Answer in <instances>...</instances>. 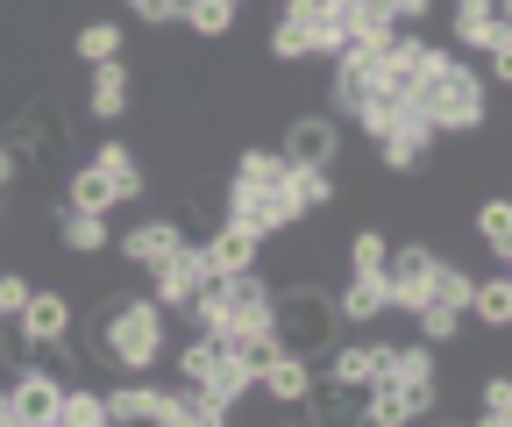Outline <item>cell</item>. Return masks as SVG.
I'll list each match as a JSON object with an SVG mask.
<instances>
[{"label": "cell", "instance_id": "6da1fadb", "mask_svg": "<svg viewBox=\"0 0 512 427\" xmlns=\"http://www.w3.org/2000/svg\"><path fill=\"white\" fill-rule=\"evenodd\" d=\"M413 114L427 121L434 136H477L484 114H491V93H484V79L463 65L456 50H441L427 65V79L413 86Z\"/></svg>", "mask_w": 512, "mask_h": 427}, {"label": "cell", "instance_id": "7a4b0ae2", "mask_svg": "<svg viewBox=\"0 0 512 427\" xmlns=\"http://www.w3.org/2000/svg\"><path fill=\"white\" fill-rule=\"evenodd\" d=\"M164 307L143 292V299H114L107 307V328H100V356L114 363V371H128V378H150L157 363H164Z\"/></svg>", "mask_w": 512, "mask_h": 427}, {"label": "cell", "instance_id": "3957f363", "mask_svg": "<svg viewBox=\"0 0 512 427\" xmlns=\"http://www.w3.org/2000/svg\"><path fill=\"white\" fill-rule=\"evenodd\" d=\"M178 378L192 385V392H200V399H214V406H242L249 392H256V378L242 371V363L221 349V342H207V335H192L185 349H178Z\"/></svg>", "mask_w": 512, "mask_h": 427}, {"label": "cell", "instance_id": "277c9868", "mask_svg": "<svg viewBox=\"0 0 512 427\" xmlns=\"http://www.w3.org/2000/svg\"><path fill=\"white\" fill-rule=\"evenodd\" d=\"M271 328H278L285 349H313V342L335 335V299L313 292V285H285L278 307H271Z\"/></svg>", "mask_w": 512, "mask_h": 427}, {"label": "cell", "instance_id": "5b68a950", "mask_svg": "<svg viewBox=\"0 0 512 427\" xmlns=\"http://www.w3.org/2000/svg\"><path fill=\"white\" fill-rule=\"evenodd\" d=\"M207 278H214V271H207V250H200V242H178V250L150 271V299H157L164 314H178V307H192V299H200Z\"/></svg>", "mask_w": 512, "mask_h": 427}, {"label": "cell", "instance_id": "8992f818", "mask_svg": "<svg viewBox=\"0 0 512 427\" xmlns=\"http://www.w3.org/2000/svg\"><path fill=\"white\" fill-rule=\"evenodd\" d=\"M434 250L427 242H399L392 257H384V299H392V314H413L420 299H427V278H434Z\"/></svg>", "mask_w": 512, "mask_h": 427}, {"label": "cell", "instance_id": "52a82bcc", "mask_svg": "<svg viewBox=\"0 0 512 427\" xmlns=\"http://www.w3.org/2000/svg\"><path fill=\"white\" fill-rule=\"evenodd\" d=\"M221 221H235V228H249L256 242H271V235H285L292 221H285V207H278V186H242V178H228V193H221Z\"/></svg>", "mask_w": 512, "mask_h": 427}, {"label": "cell", "instance_id": "ba28073f", "mask_svg": "<svg viewBox=\"0 0 512 427\" xmlns=\"http://www.w3.org/2000/svg\"><path fill=\"white\" fill-rule=\"evenodd\" d=\"M8 406H15V420H22V427H50V420H57V406H64V378H57V371H43V363H22V371L8 378Z\"/></svg>", "mask_w": 512, "mask_h": 427}, {"label": "cell", "instance_id": "9c48e42d", "mask_svg": "<svg viewBox=\"0 0 512 427\" xmlns=\"http://www.w3.org/2000/svg\"><path fill=\"white\" fill-rule=\"evenodd\" d=\"M278 207H285V221H292V228H299V221H313V214H328V207H335V171L285 164V178H278Z\"/></svg>", "mask_w": 512, "mask_h": 427}, {"label": "cell", "instance_id": "30bf717a", "mask_svg": "<svg viewBox=\"0 0 512 427\" xmlns=\"http://www.w3.org/2000/svg\"><path fill=\"white\" fill-rule=\"evenodd\" d=\"M15 335L29 342V349H57V342H72V299L64 292H29V307L15 314Z\"/></svg>", "mask_w": 512, "mask_h": 427}, {"label": "cell", "instance_id": "8fae6325", "mask_svg": "<svg viewBox=\"0 0 512 427\" xmlns=\"http://www.w3.org/2000/svg\"><path fill=\"white\" fill-rule=\"evenodd\" d=\"M320 50V0H285L271 22V57L278 65H299V57Z\"/></svg>", "mask_w": 512, "mask_h": 427}, {"label": "cell", "instance_id": "7c38bea8", "mask_svg": "<svg viewBox=\"0 0 512 427\" xmlns=\"http://www.w3.org/2000/svg\"><path fill=\"white\" fill-rule=\"evenodd\" d=\"M285 164H313V171H335V157H342V129L328 114H299L292 129H285Z\"/></svg>", "mask_w": 512, "mask_h": 427}, {"label": "cell", "instance_id": "4fadbf2b", "mask_svg": "<svg viewBox=\"0 0 512 427\" xmlns=\"http://www.w3.org/2000/svg\"><path fill=\"white\" fill-rule=\"evenodd\" d=\"M384 363H392V342H342L335 356H328V371H313L320 385H356V392H370L377 378H384Z\"/></svg>", "mask_w": 512, "mask_h": 427}, {"label": "cell", "instance_id": "5bb4252c", "mask_svg": "<svg viewBox=\"0 0 512 427\" xmlns=\"http://www.w3.org/2000/svg\"><path fill=\"white\" fill-rule=\"evenodd\" d=\"M256 392H264L271 406H306V392H313V356H306V349H278L264 371H256Z\"/></svg>", "mask_w": 512, "mask_h": 427}, {"label": "cell", "instance_id": "9a60e30c", "mask_svg": "<svg viewBox=\"0 0 512 427\" xmlns=\"http://www.w3.org/2000/svg\"><path fill=\"white\" fill-rule=\"evenodd\" d=\"M427 150H434V129H427V121H420L413 107H406V114H399L384 136H377V157H384V171H420V164H427Z\"/></svg>", "mask_w": 512, "mask_h": 427}, {"label": "cell", "instance_id": "2e32d148", "mask_svg": "<svg viewBox=\"0 0 512 427\" xmlns=\"http://www.w3.org/2000/svg\"><path fill=\"white\" fill-rule=\"evenodd\" d=\"M200 250H207V271H214V278H235V271H256V264H264V242H256L249 228H235V221H221Z\"/></svg>", "mask_w": 512, "mask_h": 427}, {"label": "cell", "instance_id": "e0dca14e", "mask_svg": "<svg viewBox=\"0 0 512 427\" xmlns=\"http://www.w3.org/2000/svg\"><path fill=\"white\" fill-rule=\"evenodd\" d=\"M178 242H185L178 221H171V214H150V221H136V228L121 235V257H128V264H143V271H157V264L178 250Z\"/></svg>", "mask_w": 512, "mask_h": 427}, {"label": "cell", "instance_id": "ac0fdd59", "mask_svg": "<svg viewBox=\"0 0 512 427\" xmlns=\"http://www.w3.org/2000/svg\"><path fill=\"white\" fill-rule=\"evenodd\" d=\"M306 427H363V392L313 378V392H306Z\"/></svg>", "mask_w": 512, "mask_h": 427}, {"label": "cell", "instance_id": "d6986e66", "mask_svg": "<svg viewBox=\"0 0 512 427\" xmlns=\"http://www.w3.org/2000/svg\"><path fill=\"white\" fill-rule=\"evenodd\" d=\"M392 314V299H384V271L377 278H349L342 292H335V321L342 328H370V321H384Z\"/></svg>", "mask_w": 512, "mask_h": 427}, {"label": "cell", "instance_id": "ffe728a7", "mask_svg": "<svg viewBox=\"0 0 512 427\" xmlns=\"http://www.w3.org/2000/svg\"><path fill=\"white\" fill-rule=\"evenodd\" d=\"M86 164H93V171H107L114 200H143V193H150V178H143V164H136V150H128V143H100Z\"/></svg>", "mask_w": 512, "mask_h": 427}, {"label": "cell", "instance_id": "44dd1931", "mask_svg": "<svg viewBox=\"0 0 512 427\" xmlns=\"http://www.w3.org/2000/svg\"><path fill=\"white\" fill-rule=\"evenodd\" d=\"M100 399H107L114 427H157V413H164V385H114Z\"/></svg>", "mask_w": 512, "mask_h": 427}, {"label": "cell", "instance_id": "7402d4cb", "mask_svg": "<svg viewBox=\"0 0 512 427\" xmlns=\"http://www.w3.org/2000/svg\"><path fill=\"white\" fill-rule=\"evenodd\" d=\"M86 114L93 121H121L128 114V65L114 57V65H93V79H86Z\"/></svg>", "mask_w": 512, "mask_h": 427}, {"label": "cell", "instance_id": "603a6c76", "mask_svg": "<svg viewBox=\"0 0 512 427\" xmlns=\"http://www.w3.org/2000/svg\"><path fill=\"white\" fill-rule=\"evenodd\" d=\"M157 427H228V406H214V399H200L192 385H178V392H164Z\"/></svg>", "mask_w": 512, "mask_h": 427}, {"label": "cell", "instance_id": "cb8c5ba5", "mask_svg": "<svg viewBox=\"0 0 512 427\" xmlns=\"http://www.w3.org/2000/svg\"><path fill=\"white\" fill-rule=\"evenodd\" d=\"M470 321H484V328H512V278L505 271H491V278H477L470 285V307H463Z\"/></svg>", "mask_w": 512, "mask_h": 427}, {"label": "cell", "instance_id": "d4e9b609", "mask_svg": "<svg viewBox=\"0 0 512 427\" xmlns=\"http://www.w3.org/2000/svg\"><path fill=\"white\" fill-rule=\"evenodd\" d=\"M57 242H64L72 257H100L114 235H107V214H72V207H64V214H57Z\"/></svg>", "mask_w": 512, "mask_h": 427}, {"label": "cell", "instance_id": "484cf974", "mask_svg": "<svg viewBox=\"0 0 512 427\" xmlns=\"http://www.w3.org/2000/svg\"><path fill=\"white\" fill-rule=\"evenodd\" d=\"M221 349H228V356L242 363V371L256 378V371H264V363H271L285 342H278V328H228V335H221Z\"/></svg>", "mask_w": 512, "mask_h": 427}, {"label": "cell", "instance_id": "4316f807", "mask_svg": "<svg viewBox=\"0 0 512 427\" xmlns=\"http://www.w3.org/2000/svg\"><path fill=\"white\" fill-rule=\"evenodd\" d=\"M64 207H72V214H107V207H121V200H114V186H107V171L79 164L72 186H64Z\"/></svg>", "mask_w": 512, "mask_h": 427}, {"label": "cell", "instance_id": "83f0119b", "mask_svg": "<svg viewBox=\"0 0 512 427\" xmlns=\"http://www.w3.org/2000/svg\"><path fill=\"white\" fill-rule=\"evenodd\" d=\"M470 285H477V271H463V264H434L420 307H448V314H463V307H470Z\"/></svg>", "mask_w": 512, "mask_h": 427}, {"label": "cell", "instance_id": "f1b7e54d", "mask_svg": "<svg viewBox=\"0 0 512 427\" xmlns=\"http://www.w3.org/2000/svg\"><path fill=\"white\" fill-rule=\"evenodd\" d=\"M200 43H221L228 29H235V0H185V15H178Z\"/></svg>", "mask_w": 512, "mask_h": 427}, {"label": "cell", "instance_id": "f546056e", "mask_svg": "<svg viewBox=\"0 0 512 427\" xmlns=\"http://www.w3.org/2000/svg\"><path fill=\"white\" fill-rule=\"evenodd\" d=\"M72 50H79L86 72H93V65H114V57H121V22H86V29L72 36Z\"/></svg>", "mask_w": 512, "mask_h": 427}, {"label": "cell", "instance_id": "4dcf8cb0", "mask_svg": "<svg viewBox=\"0 0 512 427\" xmlns=\"http://www.w3.org/2000/svg\"><path fill=\"white\" fill-rule=\"evenodd\" d=\"M384 378H399V385H441V371H434V349H427V342H406V349H392Z\"/></svg>", "mask_w": 512, "mask_h": 427}, {"label": "cell", "instance_id": "1f68e13d", "mask_svg": "<svg viewBox=\"0 0 512 427\" xmlns=\"http://www.w3.org/2000/svg\"><path fill=\"white\" fill-rule=\"evenodd\" d=\"M384 257H392V242H384L377 228H356V235H349V278H377Z\"/></svg>", "mask_w": 512, "mask_h": 427}, {"label": "cell", "instance_id": "d6a6232c", "mask_svg": "<svg viewBox=\"0 0 512 427\" xmlns=\"http://www.w3.org/2000/svg\"><path fill=\"white\" fill-rule=\"evenodd\" d=\"M107 420V399L86 392V385H64V406H57V427H100Z\"/></svg>", "mask_w": 512, "mask_h": 427}, {"label": "cell", "instance_id": "836d02e7", "mask_svg": "<svg viewBox=\"0 0 512 427\" xmlns=\"http://www.w3.org/2000/svg\"><path fill=\"white\" fill-rule=\"evenodd\" d=\"M477 235L491 242L498 257H512V200H498V193H491V200L477 207Z\"/></svg>", "mask_w": 512, "mask_h": 427}, {"label": "cell", "instance_id": "e575fe53", "mask_svg": "<svg viewBox=\"0 0 512 427\" xmlns=\"http://www.w3.org/2000/svg\"><path fill=\"white\" fill-rule=\"evenodd\" d=\"M235 178H242V186H278V178H285V150H242Z\"/></svg>", "mask_w": 512, "mask_h": 427}, {"label": "cell", "instance_id": "d590c367", "mask_svg": "<svg viewBox=\"0 0 512 427\" xmlns=\"http://www.w3.org/2000/svg\"><path fill=\"white\" fill-rule=\"evenodd\" d=\"M413 321H420V342L427 349H441V342L463 335V314H448V307H413Z\"/></svg>", "mask_w": 512, "mask_h": 427}, {"label": "cell", "instance_id": "8d00e7d4", "mask_svg": "<svg viewBox=\"0 0 512 427\" xmlns=\"http://www.w3.org/2000/svg\"><path fill=\"white\" fill-rule=\"evenodd\" d=\"M29 292H36V285H29L22 271H0V328H15V314L29 307Z\"/></svg>", "mask_w": 512, "mask_h": 427}, {"label": "cell", "instance_id": "74e56055", "mask_svg": "<svg viewBox=\"0 0 512 427\" xmlns=\"http://www.w3.org/2000/svg\"><path fill=\"white\" fill-rule=\"evenodd\" d=\"M477 413H512V378H505V371H491V378L477 385Z\"/></svg>", "mask_w": 512, "mask_h": 427}, {"label": "cell", "instance_id": "f35d334b", "mask_svg": "<svg viewBox=\"0 0 512 427\" xmlns=\"http://www.w3.org/2000/svg\"><path fill=\"white\" fill-rule=\"evenodd\" d=\"M128 15L150 22V29H164V22H178V15H185V0H128Z\"/></svg>", "mask_w": 512, "mask_h": 427}, {"label": "cell", "instance_id": "ab89813d", "mask_svg": "<svg viewBox=\"0 0 512 427\" xmlns=\"http://www.w3.org/2000/svg\"><path fill=\"white\" fill-rule=\"evenodd\" d=\"M22 164H29V150H15V143H0V193L22 178Z\"/></svg>", "mask_w": 512, "mask_h": 427}, {"label": "cell", "instance_id": "60d3db41", "mask_svg": "<svg viewBox=\"0 0 512 427\" xmlns=\"http://www.w3.org/2000/svg\"><path fill=\"white\" fill-rule=\"evenodd\" d=\"M470 427H512V413H477Z\"/></svg>", "mask_w": 512, "mask_h": 427}, {"label": "cell", "instance_id": "b9f144b4", "mask_svg": "<svg viewBox=\"0 0 512 427\" xmlns=\"http://www.w3.org/2000/svg\"><path fill=\"white\" fill-rule=\"evenodd\" d=\"M0 427H22V420H15V413H8V420H0Z\"/></svg>", "mask_w": 512, "mask_h": 427}, {"label": "cell", "instance_id": "7bdbcfd3", "mask_svg": "<svg viewBox=\"0 0 512 427\" xmlns=\"http://www.w3.org/2000/svg\"><path fill=\"white\" fill-rule=\"evenodd\" d=\"M0 214H8V193H0Z\"/></svg>", "mask_w": 512, "mask_h": 427}, {"label": "cell", "instance_id": "ee69618b", "mask_svg": "<svg viewBox=\"0 0 512 427\" xmlns=\"http://www.w3.org/2000/svg\"><path fill=\"white\" fill-rule=\"evenodd\" d=\"M100 427H114V420H100Z\"/></svg>", "mask_w": 512, "mask_h": 427}, {"label": "cell", "instance_id": "f6af8a7d", "mask_svg": "<svg viewBox=\"0 0 512 427\" xmlns=\"http://www.w3.org/2000/svg\"><path fill=\"white\" fill-rule=\"evenodd\" d=\"M235 8H242V0H235Z\"/></svg>", "mask_w": 512, "mask_h": 427}, {"label": "cell", "instance_id": "bcb514c9", "mask_svg": "<svg viewBox=\"0 0 512 427\" xmlns=\"http://www.w3.org/2000/svg\"><path fill=\"white\" fill-rule=\"evenodd\" d=\"M50 427H57V420H50Z\"/></svg>", "mask_w": 512, "mask_h": 427}]
</instances>
